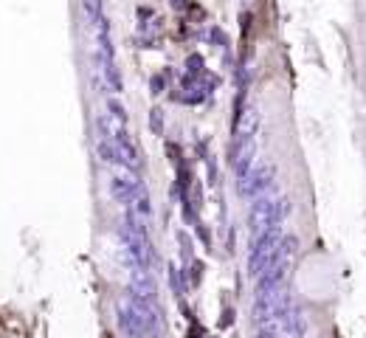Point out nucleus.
Returning a JSON list of instances; mask_svg holds the SVG:
<instances>
[{"mask_svg":"<svg viewBox=\"0 0 366 338\" xmlns=\"http://www.w3.org/2000/svg\"><path fill=\"white\" fill-rule=\"evenodd\" d=\"M85 9H90L93 14L99 11V0H85Z\"/></svg>","mask_w":366,"mask_h":338,"instance_id":"nucleus-1","label":"nucleus"}]
</instances>
